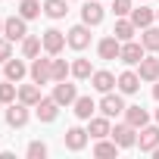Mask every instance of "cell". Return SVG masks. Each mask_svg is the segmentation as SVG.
<instances>
[{"instance_id": "obj_6", "label": "cell", "mask_w": 159, "mask_h": 159, "mask_svg": "<svg viewBox=\"0 0 159 159\" xmlns=\"http://www.w3.org/2000/svg\"><path fill=\"white\" fill-rule=\"evenodd\" d=\"M100 112L109 116V119H116V116L125 112V100H122L119 94H103V100H100Z\"/></svg>"}, {"instance_id": "obj_18", "label": "cell", "mask_w": 159, "mask_h": 159, "mask_svg": "<svg viewBox=\"0 0 159 159\" xmlns=\"http://www.w3.org/2000/svg\"><path fill=\"white\" fill-rule=\"evenodd\" d=\"M84 143H88V131H84V128H69V131H66V147H69V150L78 153V150H84Z\"/></svg>"}, {"instance_id": "obj_36", "label": "cell", "mask_w": 159, "mask_h": 159, "mask_svg": "<svg viewBox=\"0 0 159 159\" xmlns=\"http://www.w3.org/2000/svg\"><path fill=\"white\" fill-rule=\"evenodd\" d=\"M153 97H156V100H159V81H156V84H153Z\"/></svg>"}, {"instance_id": "obj_28", "label": "cell", "mask_w": 159, "mask_h": 159, "mask_svg": "<svg viewBox=\"0 0 159 159\" xmlns=\"http://www.w3.org/2000/svg\"><path fill=\"white\" fill-rule=\"evenodd\" d=\"M19 16L22 19H38L41 16V3H38V0H22V3H19Z\"/></svg>"}, {"instance_id": "obj_23", "label": "cell", "mask_w": 159, "mask_h": 159, "mask_svg": "<svg viewBox=\"0 0 159 159\" xmlns=\"http://www.w3.org/2000/svg\"><path fill=\"white\" fill-rule=\"evenodd\" d=\"M153 19H156V13H153L150 7H137V10H131V22H134L137 28H147V25H153Z\"/></svg>"}, {"instance_id": "obj_31", "label": "cell", "mask_w": 159, "mask_h": 159, "mask_svg": "<svg viewBox=\"0 0 159 159\" xmlns=\"http://www.w3.org/2000/svg\"><path fill=\"white\" fill-rule=\"evenodd\" d=\"M94 153H97V156H116V153H119V143H116V140L109 143V140L103 137V140H97V147H94Z\"/></svg>"}, {"instance_id": "obj_24", "label": "cell", "mask_w": 159, "mask_h": 159, "mask_svg": "<svg viewBox=\"0 0 159 159\" xmlns=\"http://www.w3.org/2000/svg\"><path fill=\"white\" fill-rule=\"evenodd\" d=\"M72 106H75V116H78V119H94V109H97V103H94L91 97H78Z\"/></svg>"}, {"instance_id": "obj_32", "label": "cell", "mask_w": 159, "mask_h": 159, "mask_svg": "<svg viewBox=\"0 0 159 159\" xmlns=\"http://www.w3.org/2000/svg\"><path fill=\"white\" fill-rule=\"evenodd\" d=\"M25 153H28V159H44V156H47V143H41V140H31Z\"/></svg>"}, {"instance_id": "obj_7", "label": "cell", "mask_w": 159, "mask_h": 159, "mask_svg": "<svg viewBox=\"0 0 159 159\" xmlns=\"http://www.w3.org/2000/svg\"><path fill=\"white\" fill-rule=\"evenodd\" d=\"M112 140H116L119 147H134V143H137V128L128 125V122H125V125H116V128H112Z\"/></svg>"}, {"instance_id": "obj_19", "label": "cell", "mask_w": 159, "mask_h": 159, "mask_svg": "<svg viewBox=\"0 0 159 159\" xmlns=\"http://www.w3.org/2000/svg\"><path fill=\"white\" fill-rule=\"evenodd\" d=\"M91 81H94V88H97L100 94H109V91L116 88V75H112V72H94Z\"/></svg>"}, {"instance_id": "obj_27", "label": "cell", "mask_w": 159, "mask_h": 159, "mask_svg": "<svg viewBox=\"0 0 159 159\" xmlns=\"http://www.w3.org/2000/svg\"><path fill=\"white\" fill-rule=\"evenodd\" d=\"M140 44H143V50H159V28L147 25L143 34H140Z\"/></svg>"}, {"instance_id": "obj_30", "label": "cell", "mask_w": 159, "mask_h": 159, "mask_svg": "<svg viewBox=\"0 0 159 159\" xmlns=\"http://www.w3.org/2000/svg\"><path fill=\"white\" fill-rule=\"evenodd\" d=\"M50 66H53V81H66V75L72 72V66H69L66 59H53Z\"/></svg>"}, {"instance_id": "obj_10", "label": "cell", "mask_w": 159, "mask_h": 159, "mask_svg": "<svg viewBox=\"0 0 159 159\" xmlns=\"http://www.w3.org/2000/svg\"><path fill=\"white\" fill-rule=\"evenodd\" d=\"M28 122V106L19 100V103H10V109H7V125L10 128H22Z\"/></svg>"}, {"instance_id": "obj_13", "label": "cell", "mask_w": 159, "mask_h": 159, "mask_svg": "<svg viewBox=\"0 0 159 159\" xmlns=\"http://www.w3.org/2000/svg\"><path fill=\"white\" fill-rule=\"evenodd\" d=\"M81 22H84V25H100V22H103V7H100V0H91V3L81 7Z\"/></svg>"}, {"instance_id": "obj_4", "label": "cell", "mask_w": 159, "mask_h": 159, "mask_svg": "<svg viewBox=\"0 0 159 159\" xmlns=\"http://www.w3.org/2000/svg\"><path fill=\"white\" fill-rule=\"evenodd\" d=\"M41 41H44V50H47L50 56H59V53H62V47L69 44V41H66V34H62V31H56V28L44 31V38H41Z\"/></svg>"}, {"instance_id": "obj_9", "label": "cell", "mask_w": 159, "mask_h": 159, "mask_svg": "<svg viewBox=\"0 0 159 159\" xmlns=\"http://www.w3.org/2000/svg\"><path fill=\"white\" fill-rule=\"evenodd\" d=\"M53 100H56L59 106H72V103L78 100V91H75V84L56 81V88H53Z\"/></svg>"}, {"instance_id": "obj_35", "label": "cell", "mask_w": 159, "mask_h": 159, "mask_svg": "<svg viewBox=\"0 0 159 159\" xmlns=\"http://www.w3.org/2000/svg\"><path fill=\"white\" fill-rule=\"evenodd\" d=\"M13 56V47H10V38H0V62H7Z\"/></svg>"}, {"instance_id": "obj_12", "label": "cell", "mask_w": 159, "mask_h": 159, "mask_svg": "<svg viewBox=\"0 0 159 159\" xmlns=\"http://www.w3.org/2000/svg\"><path fill=\"white\" fill-rule=\"evenodd\" d=\"M34 112H38V119H41V122H53V119H56V112H59V103H56L53 97H41V100H38V106H34Z\"/></svg>"}, {"instance_id": "obj_20", "label": "cell", "mask_w": 159, "mask_h": 159, "mask_svg": "<svg viewBox=\"0 0 159 159\" xmlns=\"http://www.w3.org/2000/svg\"><path fill=\"white\" fill-rule=\"evenodd\" d=\"M134 31H137V25L131 22V19H119L116 22V28H112V34L125 44V41H134Z\"/></svg>"}, {"instance_id": "obj_14", "label": "cell", "mask_w": 159, "mask_h": 159, "mask_svg": "<svg viewBox=\"0 0 159 159\" xmlns=\"http://www.w3.org/2000/svg\"><path fill=\"white\" fill-rule=\"evenodd\" d=\"M91 125H88V134L94 137V140H103V137H109L112 134V128H109V116H100V119H88Z\"/></svg>"}, {"instance_id": "obj_8", "label": "cell", "mask_w": 159, "mask_h": 159, "mask_svg": "<svg viewBox=\"0 0 159 159\" xmlns=\"http://www.w3.org/2000/svg\"><path fill=\"white\" fill-rule=\"evenodd\" d=\"M137 143H140V150H143V153H153V150L159 147V125H143V128H140Z\"/></svg>"}, {"instance_id": "obj_26", "label": "cell", "mask_w": 159, "mask_h": 159, "mask_svg": "<svg viewBox=\"0 0 159 159\" xmlns=\"http://www.w3.org/2000/svg\"><path fill=\"white\" fill-rule=\"evenodd\" d=\"M44 13L50 19H62L69 13V7H66V0H44Z\"/></svg>"}, {"instance_id": "obj_38", "label": "cell", "mask_w": 159, "mask_h": 159, "mask_svg": "<svg viewBox=\"0 0 159 159\" xmlns=\"http://www.w3.org/2000/svg\"><path fill=\"white\" fill-rule=\"evenodd\" d=\"M0 34H3V19H0Z\"/></svg>"}, {"instance_id": "obj_16", "label": "cell", "mask_w": 159, "mask_h": 159, "mask_svg": "<svg viewBox=\"0 0 159 159\" xmlns=\"http://www.w3.org/2000/svg\"><path fill=\"white\" fill-rule=\"evenodd\" d=\"M116 84H119L122 94H137V88H140V75H137V72H122V75L116 78Z\"/></svg>"}, {"instance_id": "obj_39", "label": "cell", "mask_w": 159, "mask_h": 159, "mask_svg": "<svg viewBox=\"0 0 159 159\" xmlns=\"http://www.w3.org/2000/svg\"><path fill=\"white\" fill-rule=\"evenodd\" d=\"M156 125H159V109H156Z\"/></svg>"}, {"instance_id": "obj_29", "label": "cell", "mask_w": 159, "mask_h": 159, "mask_svg": "<svg viewBox=\"0 0 159 159\" xmlns=\"http://www.w3.org/2000/svg\"><path fill=\"white\" fill-rule=\"evenodd\" d=\"M72 75H75V78H81V81H84V78H91V75H94L91 59H75V62H72Z\"/></svg>"}, {"instance_id": "obj_1", "label": "cell", "mask_w": 159, "mask_h": 159, "mask_svg": "<svg viewBox=\"0 0 159 159\" xmlns=\"http://www.w3.org/2000/svg\"><path fill=\"white\" fill-rule=\"evenodd\" d=\"M25 22H28V19H22V16H10V19H3V38H10V41H22V38L28 34Z\"/></svg>"}, {"instance_id": "obj_11", "label": "cell", "mask_w": 159, "mask_h": 159, "mask_svg": "<svg viewBox=\"0 0 159 159\" xmlns=\"http://www.w3.org/2000/svg\"><path fill=\"white\" fill-rule=\"evenodd\" d=\"M97 53H100V59H119V53H122V41H119L116 34H109V38L100 41Z\"/></svg>"}, {"instance_id": "obj_40", "label": "cell", "mask_w": 159, "mask_h": 159, "mask_svg": "<svg viewBox=\"0 0 159 159\" xmlns=\"http://www.w3.org/2000/svg\"><path fill=\"white\" fill-rule=\"evenodd\" d=\"M156 19H159V10H156Z\"/></svg>"}, {"instance_id": "obj_22", "label": "cell", "mask_w": 159, "mask_h": 159, "mask_svg": "<svg viewBox=\"0 0 159 159\" xmlns=\"http://www.w3.org/2000/svg\"><path fill=\"white\" fill-rule=\"evenodd\" d=\"M3 72H7V81H22L28 69H25V62H22V59H13V56H10V59H7V69H3Z\"/></svg>"}, {"instance_id": "obj_2", "label": "cell", "mask_w": 159, "mask_h": 159, "mask_svg": "<svg viewBox=\"0 0 159 159\" xmlns=\"http://www.w3.org/2000/svg\"><path fill=\"white\" fill-rule=\"evenodd\" d=\"M66 41H69V47H72V50H84V47L91 44V28H88L84 22H81V25H75V28H69Z\"/></svg>"}, {"instance_id": "obj_5", "label": "cell", "mask_w": 159, "mask_h": 159, "mask_svg": "<svg viewBox=\"0 0 159 159\" xmlns=\"http://www.w3.org/2000/svg\"><path fill=\"white\" fill-rule=\"evenodd\" d=\"M119 59H122L125 66H140V59H143V44H137V41H125Z\"/></svg>"}, {"instance_id": "obj_21", "label": "cell", "mask_w": 159, "mask_h": 159, "mask_svg": "<svg viewBox=\"0 0 159 159\" xmlns=\"http://www.w3.org/2000/svg\"><path fill=\"white\" fill-rule=\"evenodd\" d=\"M19 100L25 103V106H38V100H41V84H22L19 88Z\"/></svg>"}, {"instance_id": "obj_17", "label": "cell", "mask_w": 159, "mask_h": 159, "mask_svg": "<svg viewBox=\"0 0 159 159\" xmlns=\"http://www.w3.org/2000/svg\"><path fill=\"white\" fill-rule=\"evenodd\" d=\"M125 122L134 128H143V125H150V116L143 106H125Z\"/></svg>"}, {"instance_id": "obj_33", "label": "cell", "mask_w": 159, "mask_h": 159, "mask_svg": "<svg viewBox=\"0 0 159 159\" xmlns=\"http://www.w3.org/2000/svg\"><path fill=\"white\" fill-rule=\"evenodd\" d=\"M13 100H16V81L0 84V103H13Z\"/></svg>"}, {"instance_id": "obj_15", "label": "cell", "mask_w": 159, "mask_h": 159, "mask_svg": "<svg viewBox=\"0 0 159 159\" xmlns=\"http://www.w3.org/2000/svg\"><path fill=\"white\" fill-rule=\"evenodd\" d=\"M137 75H140V81H159V59L156 56H143Z\"/></svg>"}, {"instance_id": "obj_34", "label": "cell", "mask_w": 159, "mask_h": 159, "mask_svg": "<svg viewBox=\"0 0 159 159\" xmlns=\"http://www.w3.org/2000/svg\"><path fill=\"white\" fill-rule=\"evenodd\" d=\"M116 16H131V0H112Z\"/></svg>"}, {"instance_id": "obj_37", "label": "cell", "mask_w": 159, "mask_h": 159, "mask_svg": "<svg viewBox=\"0 0 159 159\" xmlns=\"http://www.w3.org/2000/svg\"><path fill=\"white\" fill-rule=\"evenodd\" d=\"M153 156H156V159H159V147H156V150H153Z\"/></svg>"}, {"instance_id": "obj_25", "label": "cell", "mask_w": 159, "mask_h": 159, "mask_svg": "<svg viewBox=\"0 0 159 159\" xmlns=\"http://www.w3.org/2000/svg\"><path fill=\"white\" fill-rule=\"evenodd\" d=\"M41 47H44L41 38H28V34L22 38V56H25V59H34V56L41 53Z\"/></svg>"}, {"instance_id": "obj_3", "label": "cell", "mask_w": 159, "mask_h": 159, "mask_svg": "<svg viewBox=\"0 0 159 159\" xmlns=\"http://www.w3.org/2000/svg\"><path fill=\"white\" fill-rule=\"evenodd\" d=\"M53 59H34L31 62V81L34 84H47V81H53V66H50Z\"/></svg>"}]
</instances>
